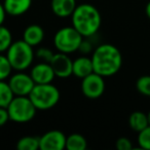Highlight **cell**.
I'll use <instances>...</instances> for the list:
<instances>
[{"label":"cell","instance_id":"cell-1","mask_svg":"<svg viewBox=\"0 0 150 150\" xmlns=\"http://www.w3.org/2000/svg\"><path fill=\"white\" fill-rule=\"evenodd\" d=\"M94 72L103 77L116 74L122 66V54L115 45L110 43L100 44L92 54Z\"/></svg>","mask_w":150,"mask_h":150},{"label":"cell","instance_id":"cell-2","mask_svg":"<svg viewBox=\"0 0 150 150\" xmlns=\"http://www.w3.org/2000/svg\"><path fill=\"white\" fill-rule=\"evenodd\" d=\"M72 26L84 38L94 36L99 31L102 24V18L98 8L88 3L77 5L71 15Z\"/></svg>","mask_w":150,"mask_h":150},{"label":"cell","instance_id":"cell-3","mask_svg":"<svg viewBox=\"0 0 150 150\" xmlns=\"http://www.w3.org/2000/svg\"><path fill=\"white\" fill-rule=\"evenodd\" d=\"M6 57L13 70L25 71L33 63L35 52L33 50V46L22 39L11 43L6 50Z\"/></svg>","mask_w":150,"mask_h":150},{"label":"cell","instance_id":"cell-4","mask_svg":"<svg viewBox=\"0 0 150 150\" xmlns=\"http://www.w3.org/2000/svg\"><path fill=\"white\" fill-rule=\"evenodd\" d=\"M37 110L45 111L54 108L60 101V91L52 83L35 84L28 96Z\"/></svg>","mask_w":150,"mask_h":150},{"label":"cell","instance_id":"cell-5","mask_svg":"<svg viewBox=\"0 0 150 150\" xmlns=\"http://www.w3.org/2000/svg\"><path fill=\"white\" fill-rule=\"evenodd\" d=\"M9 120L18 123L29 122L36 114V107L28 96H15L7 106Z\"/></svg>","mask_w":150,"mask_h":150},{"label":"cell","instance_id":"cell-6","mask_svg":"<svg viewBox=\"0 0 150 150\" xmlns=\"http://www.w3.org/2000/svg\"><path fill=\"white\" fill-rule=\"evenodd\" d=\"M83 36L74 27H63L54 36V45L60 52L70 54L79 50Z\"/></svg>","mask_w":150,"mask_h":150},{"label":"cell","instance_id":"cell-7","mask_svg":"<svg viewBox=\"0 0 150 150\" xmlns=\"http://www.w3.org/2000/svg\"><path fill=\"white\" fill-rule=\"evenodd\" d=\"M105 77L101 76L96 72L91 73L81 79V92L88 99H98L104 94L105 88Z\"/></svg>","mask_w":150,"mask_h":150},{"label":"cell","instance_id":"cell-8","mask_svg":"<svg viewBox=\"0 0 150 150\" xmlns=\"http://www.w3.org/2000/svg\"><path fill=\"white\" fill-rule=\"evenodd\" d=\"M7 82L15 96H29L35 86L31 75L26 74L24 71H18L17 73L9 76Z\"/></svg>","mask_w":150,"mask_h":150},{"label":"cell","instance_id":"cell-9","mask_svg":"<svg viewBox=\"0 0 150 150\" xmlns=\"http://www.w3.org/2000/svg\"><path fill=\"white\" fill-rule=\"evenodd\" d=\"M67 137L58 129L48 131L39 138V149L41 150H63L66 148Z\"/></svg>","mask_w":150,"mask_h":150},{"label":"cell","instance_id":"cell-10","mask_svg":"<svg viewBox=\"0 0 150 150\" xmlns=\"http://www.w3.org/2000/svg\"><path fill=\"white\" fill-rule=\"evenodd\" d=\"M54 75L59 78H68L73 75V61L69 54L58 52L50 62Z\"/></svg>","mask_w":150,"mask_h":150},{"label":"cell","instance_id":"cell-11","mask_svg":"<svg viewBox=\"0 0 150 150\" xmlns=\"http://www.w3.org/2000/svg\"><path fill=\"white\" fill-rule=\"evenodd\" d=\"M30 75L35 84L52 83L54 78L56 77L52 67L50 63L46 62H40L32 67Z\"/></svg>","mask_w":150,"mask_h":150},{"label":"cell","instance_id":"cell-12","mask_svg":"<svg viewBox=\"0 0 150 150\" xmlns=\"http://www.w3.org/2000/svg\"><path fill=\"white\" fill-rule=\"evenodd\" d=\"M93 72H94V66H93L92 58L81 56L73 61V75L75 77L82 79Z\"/></svg>","mask_w":150,"mask_h":150},{"label":"cell","instance_id":"cell-13","mask_svg":"<svg viewBox=\"0 0 150 150\" xmlns=\"http://www.w3.org/2000/svg\"><path fill=\"white\" fill-rule=\"evenodd\" d=\"M32 5V0H4L3 6L7 15L19 17L26 13Z\"/></svg>","mask_w":150,"mask_h":150},{"label":"cell","instance_id":"cell-14","mask_svg":"<svg viewBox=\"0 0 150 150\" xmlns=\"http://www.w3.org/2000/svg\"><path fill=\"white\" fill-rule=\"evenodd\" d=\"M52 11L59 18L71 17L76 8V0H52Z\"/></svg>","mask_w":150,"mask_h":150},{"label":"cell","instance_id":"cell-15","mask_svg":"<svg viewBox=\"0 0 150 150\" xmlns=\"http://www.w3.org/2000/svg\"><path fill=\"white\" fill-rule=\"evenodd\" d=\"M44 38V31L41 26L32 24L29 25L23 32V40L31 46H37Z\"/></svg>","mask_w":150,"mask_h":150},{"label":"cell","instance_id":"cell-16","mask_svg":"<svg viewBox=\"0 0 150 150\" xmlns=\"http://www.w3.org/2000/svg\"><path fill=\"white\" fill-rule=\"evenodd\" d=\"M129 125L133 131L137 132V133L141 132L142 129H144L149 125L147 114L142 112V111L133 112L129 117Z\"/></svg>","mask_w":150,"mask_h":150},{"label":"cell","instance_id":"cell-17","mask_svg":"<svg viewBox=\"0 0 150 150\" xmlns=\"http://www.w3.org/2000/svg\"><path fill=\"white\" fill-rule=\"evenodd\" d=\"M88 147L86 139L80 134H71L67 137L66 149L68 150H86Z\"/></svg>","mask_w":150,"mask_h":150},{"label":"cell","instance_id":"cell-18","mask_svg":"<svg viewBox=\"0 0 150 150\" xmlns=\"http://www.w3.org/2000/svg\"><path fill=\"white\" fill-rule=\"evenodd\" d=\"M13 98L15 94L11 91L8 82L5 80H0V107L7 108Z\"/></svg>","mask_w":150,"mask_h":150},{"label":"cell","instance_id":"cell-19","mask_svg":"<svg viewBox=\"0 0 150 150\" xmlns=\"http://www.w3.org/2000/svg\"><path fill=\"white\" fill-rule=\"evenodd\" d=\"M19 150H37L39 149V138L33 136H25L17 142Z\"/></svg>","mask_w":150,"mask_h":150},{"label":"cell","instance_id":"cell-20","mask_svg":"<svg viewBox=\"0 0 150 150\" xmlns=\"http://www.w3.org/2000/svg\"><path fill=\"white\" fill-rule=\"evenodd\" d=\"M13 42L11 32L6 27L1 25L0 26V54L6 52Z\"/></svg>","mask_w":150,"mask_h":150},{"label":"cell","instance_id":"cell-21","mask_svg":"<svg viewBox=\"0 0 150 150\" xmlns=\"http://www.w3.org/2000/svg\"><path fill=\"white\" fill-rule=\"evenodd\" d=\"M13 70V69L7 57L0 54V80H6L9 78Z\"/></svg>","mask_w":150,"mask_h":150},{"label":"cell","instance_id":"cell-22","mask_svg":"<svg viewBox=\"0 0 150 150\" xmlns=\"http://www.w3.org/2000/svg\"><path fill=\"white\" fill-rule=\"evenodd\" d=\"M136 88L141 95L150 97V75H143L138 78Z\"/></svg>","mask_w":150,"mask_h":150},{"label":"cell","instance_id":"cell-23","mask_svg":"<svg viewBox=\"0 0 150 150\" xmlns=\"http://www.w3.org/2000/svg\"><path fill=\"white\" fill-rule=\"evenodd\" d=\"M137 142L141 149L150 150V125L138 133Z\"/></svg>","mask_w":150,"mask_h":150},{"label":"cell","instance_id":"cell-24","mask_svg":"<svg viewBox=\"0 0 150 150\" xmlns=\"http://www.w3.org/2000/svg\"><path fill=\"white\" fill-rule=\"evenodd\" d=\"M54 52H52V50L46 47H40L37 50V52H35V56L37 57L38 59L41 60V62H46L50 63L52 61V57H54Z\"/></svg>","mask_w":150,"mask_h":150},{"label":"cell","instance_id":"cell-25","mask_svg":"<svg viewBox=\"0 0 150 150\" xmlns=\"http://www.w3.org/2000/svg\"><path fill=\"white\" fill-rule=\"evenodd\" d=\"M115 147L118 150H131L133 149V143L129 138L120 137L117 139L115 143Z\"/></svg>","mask_w":150,"mask_h":150},{"label":"cell","instance_id":"cell-26","mask_svg":"<svg viewBox=\"0 0 150 150\" xmlns=\"http://www.w3.org/2000/svg\"><path fill=\"white\" fill-rule=\"evenodd\" d=\"M9 120V115L7 112V109L4 107H0V127H3Z\"/></svg>","mask_w":150,"mask_h":150},{"label":"cell","instance_id":"cell-27","mask_svg":"<svg viewBox=\"0 0 150 150\" xmlns=\"http://www.w3.org/2000/svg\"><path fill=\"white\" fill-rule=\"evenodd\" d=\"M81 50L83 54H88V52H92V45L88 43V41L84 40V38H83V40H82V42H81V44H80L79 50Z\"/></svg>","mask_w":150,"mask_h":150},{"label":"cell","instance_id":"cell-28","mask_svg":"<svg viewBox=\"0 0 150 150\" xmlns=\"http://www.w3.org/2000/svg\"><path fill=\"white\" fill-rule=\"evenodd\" d=\"M6 15H7V13H6V11H5L4 6H3V3L0 2V26L3 25Z\"/></svg>","mask_w":150,"mask_h":150},{"label":"cell","instance_id":"cell-29","mask_svg":"<svg viewBox=\"0 0 150 150\" xmlns=\"http://www.w3.org/2000/svg\"><path fill=\"white\" fill-rule=\"evenodd\" d=\"M145 13H146V16L147 18L150 20V0L148 1V3L146 4V7H145Z\"/></svg>","mask_w":150,"mask_h":150},{"label":"cell","instance_id":"cell-30","mask_svg":"<svg viewBox=\"0 0 150 150\" xmlns=\"http://www.w3.org/2000/svg\"><path fill=\"white\" fill-rule=\"evenodd\" d=\"M147 116H148V120H149V125H150V110H149V112L147 113Z\"/></svg>","mask_w":150,"mask_h":150}]
</instances>
